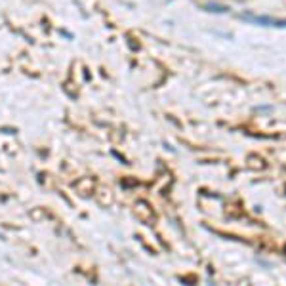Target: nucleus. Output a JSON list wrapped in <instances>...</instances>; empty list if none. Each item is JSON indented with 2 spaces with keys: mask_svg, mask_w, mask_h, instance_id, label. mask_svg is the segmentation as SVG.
Returning <instances> with one entry per match:
<instances>
[{
  "mask_svg": "<svg viewBox=\"0 0 286 286\" xmlns=\"http://www.w3.org/2000/svg\"><path fill=\"white\" fill-rule=\"evenodd\" d=\"M244 21L256 23V25H262V27H279L283 29L286 23L285 19H277V17H269V15H254V13H243L241 15Z\"/></svg>",
  "mask_w": 286,
  "mask_h": 286,
  "instance_id": "nucleus-1",
  "label": "nucleus"
},
{
  "mask_svg": "<svg viewBox=\"0 0 286 286\" xmlns=\"http://www.w3.org/2000/svg\"><path fill=\"white\" fill-rule=\"evenodd\" d=\"M202 10L204 11H212V13H227L229 8L227 6H223V4H216V2H210V4H204L202 6Z\"/></svg>",
  "mask_w": 286,
  "mask_h": 286,
  "instance_id": "nucleus-2",
  "label": "nucleus"
}]
</instances>
